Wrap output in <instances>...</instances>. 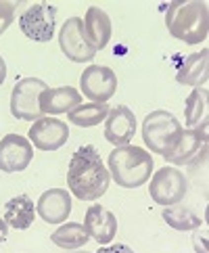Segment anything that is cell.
<instances>
[{"label": "cell", "instance_id": "6", "mask_svg": "<svg viewBox=\"0 0 209 253\" xmlns=\"http://www.w3.org/2000/svg\"><path fill=\"white\" fill-rule=\"evenodd\" d=\"M149 195L157 205L171 207L178 205L186 195V178L178 168H159L151 176Z\"/></svg>", "mask_w": 209, "mask_h": 253}, {"label": "cell", "instance_id": "8", "mask_svg": "<svg viewBox=\"0 0 209 253\" xmlns=\"http://www.w3.org/2000/svg\"><path fill=\"white\" fill-rule=\"evenodd\" d=\"M80 90L90 103H107L117 90V76L111 67L90 65L80 76Z\"/></svg>", "mask_w": 209, "mask_h": 253}, {"label": "cell", "instance_id": "11", "mask_svg": "<svg viewBox=\"0 0 209 253\" xmlns=\"http://www.w3.org/2000/svg\"><path fill=\"white\" fill-rule=\"evenodd\" d=\"M34 159V147L21 134H6L0 140V171H23Z\"/></svg>", "mask_w": 209, "mask_h": 253}, {"label": "cell", "instance_id": "27", "mask_svg": "<svg viewBox=\"0 0 209 253\" xmlns=\"http://www.w3.org/2000/svg\"><path fill=\"white\" fill-rule=\"evenodd\" d=\"M4 80H6V63L0 57V84H4Z\"/></svg>", "mask_w": 209, "mask_h": 253}, {"label": "cell", "instance_id": "12", "mask_svg": "<svg viewBox=\"0 0 209 253\" xmlns=\"http://www.w3.org/2000/svg\"><path fill=\"white\" fill-rule=\"evenodd\" d=\"M201 149H207V122L195 126V128L182 130V136L176 142V147L163 159L174 166H186L199 155Z\"/></svg>", "mask_w": 209, "mask_h": 253}, {"label": "cell", "instance_id": "1", "mask_svg": "<svg viewBox=\"0 0 209 253\" xmlns=\"http://www.w3.org/2000/svg\"><path fill=\"white\" fill-rule=\"evenodd\" d=\"M111 182L109 169L105 168L96 147L86 144L71 155L67 168V186L69 193L80 201H96L101 199Z\"/></svg>", "mask_w": 209, "mask_h": 253}, {"label": "cell", "instance_id": "16", "mask_svg": "<svg viewBox=\"0 0 209 253\" xmlns=\"http://www.w3.org/2000/svg\"><path fill=\"white\" fill-rule=\"evenodd\" d=\"M82 23H84V36L90 42V46L94 50H103L109 44V40H111V32H113L109 15L101 6H90Z\"/></svg>", "mask_w": 209, "mask_h": 253}, {"label": "cell", "instance_id": "19", "mask_svg": "<svg viewBox=\"0 0 209 253\" xmlns=\"http://www.w3.org/2000/svg\"><path fill=\"white\" fill-rule=\"evenodd\" d=\"M36 207L27 195H17L4 205V222L15 230H27L34 224Z\"/></svg>", "mask_w": 209, "mask_h": 253}, {"label": "cell", "instance_id": "10", "mask_svg": "<svg viewBox=\"0 0 209 253\" xmlns=\"http://www.w3.org/2000/svg\"><path fill=\"white\" fill-rule=\"evenodd\" d=\"M69 138V128L57 117H40L32 124L27 132V140L38 151H57Z\"/></svg>", "mask_w": 209, "mask_h": 253}, {"label": "cell", "instance_id": "20", "mask_svg": "<svg viewBox=\"0 0 209 253\" xmlns=\"http://www.w3.org/2000/svg\"><path fill=\"white\" fill-rule=\"evenodd\" d=\"M107 115H109L107 103H86V105H78L76 109H71L67 113V120L74 126H80V128H92V126H98L101 122H105Z\"/></svg>", "mask_w": 209, "mask_h": 253}, {"label": "cell", "instance_id": "26", "mask_svg": "<svg viewBox=\"0 0 209 253\" xmlns=\"http://www.w3.org/2000/svg\"><path fill=\"white\" fill-rule=\"evenodd\" d=\"M8 237V224L4 222V218H0V243H4Z\"/></svg>", "mask_w": 209, "mask_h": 253}, {"label": "cell", "instance_id": "23", "mask_svg": "<svg viewBox=\"0 0 209 253\" xmlns=\"http://www.w3.org/2000/svg\"><path fill=\"white\" fill-rule=\"evenodd\" d=\"M163 220L167 222V226L176 230H195L201 226V218L197 213H193L186 207H180V205H171L163 210Z\"/></svg>", "mask_w": 209, "mask_h": 253}, {"label": "cell", "instance_id": "9", "mask_svg": "<svg viewBox=\"0 0 209 253\" xmlns=\"http://www.w3.org/2000/svg\"><path fill=\"white\" fill-rule=\"evenodd\" d=\"M59 46L69 61L74 63H88L96 57V50L90 46V42L84 36V23L82 17H69L63 23L59 32Z\"/></svg>", "mask_w": 209, "mask_h": 253}, {"label": "cell", "instance_id": "18", "mask_svg": "<svg viewBox=\"0 0 209 253\" xmlns=\"http://www.w3.org/2000/svg\"><path fill=\"white\" fill-rule=\"evenodd\" d=\"M209 78V50L203 48L201 52H193L188 55L182 63V67L176 74V82L182 86H193V88H201L207 84Z\"/></svg>", "mask_w": 209, "mask_h": 253}, {"label": "cell", "instance_id": "17", "mask_svg": "<svg viewBox=\"0 0 209 253\" xmlns=\"http://www.w3.org/2000/svg\"><path fill=\"white\" fill-rule=\"evenodd\" d=\"M82 105V94L71 86H59V88H46L40 96V109L46 115H61L69 113Z\"/></svg>", "mask_w": 209, "mask_h": 253}, {"label": "cell", "instance_id": "24", "mask_svg": "<svg viewBox=\"0 0 209 253\" xmlns=\"http://www.w3.org/2000/svg\"><path fill=\"white\" fill-rule=\"evenodd\" d=\"M15 8H17V2L0 0V36H2L8 30V25L15 21Z\"/></svg>", "mask_w": 209, "mask_h": 253}, {"label": "cell", "instance_id": "7", "mask_svg": "<svg viewBox=\"0 0 209 253\" xmlns=\"http://www.w3.org/2000/svg\"><path fill=\"white\" fill-rule=\"evenodd\" d=\"M54 25H57V6L48 2L32 4L19 17L21 32L34 42H48L54 36Z\"/></svg>", "mask_w": 209, "mask_h": 253}, {"label": "cell", "instance_id": "13", "mask_svg": "<svg viewBox=\"0 0 209 253\" xmlns=\"http://www.w3.org/2000/svg\"><path fill=\"white\" fill-rule=\"evenodd\" d=\"M136 134V117L125 105H117L109 109V115L105 120V138L113 147H124L130 144V140Z\"/></svg>", "mask_w": 209, "mask_h": 253}, {"label": "cell", "instance_id": "21", "mask_svg": "<svg viewBox=\"0 0 209 253\" xmlns=\"http://www.w3.org/2000/svg\"><path fill=\"white\" fill-rule=\"evenodd\" d=\"M50 241L54 243L57 247L61 249H80L84 247L86 243L90 241L88 232L84 228V224H78V222H67L63 224L61 228H57L52 234H50Z\"/></svg>", "mask_w": 209, "mask_h": 253}, {"label": "cell", "instance_id": "15", "mask_svg": "<svg viewBox=\"0 0 209 253\" xmlns=\"http://www.w3.org/2000/svg\"><path fill=\"white\" fill-rule=\"evenodd\" d=\"M84 228L98 245H109L117 234V218L103 205H90L84 218Z\"/></svg>", "mask_w": 209, "mask_h": 253}, {"label": "cell", "instance_id": "2", "mask_svg": "<svg viewBox=\"0 0 209 253\" xmlns=\"http://www.w3.org/2000/svg\"><path fill=\"white\" fill-rule=\"evenodd\" d=\"M166 28L184 44H201L209 34V8L203 0H174L166 13Z\"/></svg>", "mask_w": 209, "mask_h": 253}, {"label": "cell", "instance_id": "4", "mask_svg": "<svg viewBox=\"0 0 209 253\" xmlns=\"http://www.w3.org/2000/svg\"><path fill=\"white\" fill-rule=\"evenodd\" d=\"M182 124L169 111H151L142 122V140L149 147V153L166 157L176 147V142L182 136Z\"/></svg>", "mask_w": 209, "mask_h": 253}, {"label": "cell", "instance_id": "25", "mask_svg": "<svg viewBox=\"0 0 209 253\" xmlns=\"http://www.w3.org/2000/svg\"><path fill=\"white\" fill-rule=\"evenodd\" d=\"M96 253H134V249H130L128 245H122V243H117V245H103Z\"/></svg>", "mask_w": 209, "mask_h": 253}, {"label": "cell", "instance_id": "22", "mask_svg": "<svg viewBox=\"0 0 209 253\" xmlns=\"http://www.w3.org/2000/svg\"><path fill=\"white\" fill-rule=\"evenodd\" d=\"M209 113V92L207 88H195L188 94L186 105H184V122L188 128H195L199 124L207 122Z\"/></svg>", "mask_w": 209, "mask_h": 253}, {"label": "cell", "instance_id": "14", "mask_svg": "<svg viewBox=\"0 0 209 253\" xmlns=\"http://www.w3.org/2000/svg\"><path fill=\"white\" fill-rule=\"evenodd\" d=\"M36 213L46 224H63L71 213V195L65 188H50L40 195Z\"/></svg>", "mask_w": 209, "mask_h": 253}, {"label": "cell", "instance_id": "3", "mask_svg": "<svg viewBox=\"0 0 209 253\" xmlns=\"http://www.w3.org/2000/svg\"><path fill=\"white\" fill-rule=\"evenodd\" d=\"M153 168H155V161L151 153L134 144L115 147L109 155V176L122 188H138L147 184Z\"/></svg>", "mask_w": 209, "mask_h": 253}, {"label": "cell", "instance_id": "5", "mask_svg": "<svg viewBox=\"0 0 209 253\" xmlns=\"http://www.w3.org/2000/svg\"><path fill=\"white\" fill-rule=\"evenodd\" d=\"M46 82L38 78H23L15 84L11 92V113L17 120L23 122H36L44 117L40 109V96L46 90Z\"/></svg>", "mask_w": 209, "mask_h": 253}]
</instances>
